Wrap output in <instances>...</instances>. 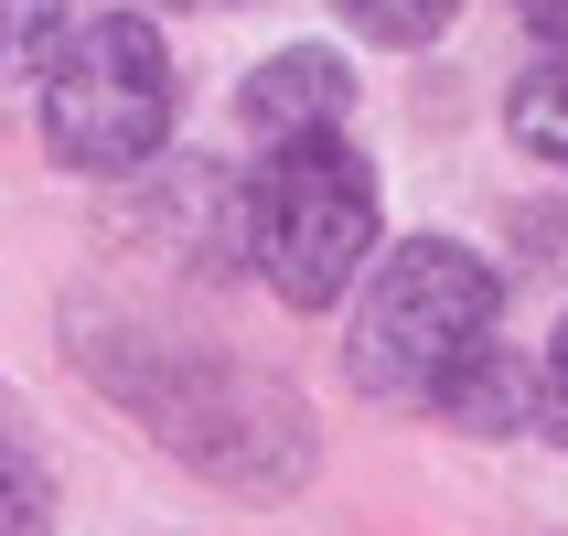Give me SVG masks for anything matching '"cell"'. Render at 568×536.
I'll list each match as a JSON object with an SVG mask.
<instances>
[{"label":"cell","instance_id":"cell-1","mask_svg":"<svg viewBox=\"0 0 568 536\" xmlns=\"http://www.w3.org/2000/svg\"><path fill=\"white\" fill-rule=\"evenodd\" d=\"M64 354L108 408H129L151 429L161 462H183L225 494H301L322 462L312 397L268 365H247V354L183 344V333H161L140 312H97V301L64 312Z\"/></svg>","mask_w":568,"mask_h":536},{"label":"cell","instance_id":"cell-2","mask_svg":"<svg viewBox=\"0 0 568 536\" xmlns=\"http://www.w3.org/2000/svg\"><path fill=\"white\" fill-rule=\"evenodd\" d=\"M494 322H505V269L462 236H408L365 269V301L344 322V376L376 408H440L494 354Z\"/></svg>","mask_w":568,"mask_h":536},{"label":"cell","instance_id":"cell-3","mask_svg":"<svg viewBox=\"0 0 568 536\" xmlns=\"http://www.w3.org/2000/svg\"><path fill=\"white\" fill-rule=\"evenodd\" d=\"M386 236V193L376 161L354 151V129H312L257 151V172L236 183V257L257 269V290L280 312H333Z\"/></svg>","mask_w":568,"mask_h":536},{"label":"cell","instance_id":"cell-4","mask_svg":"<svg viewBox=\"0 0 568 536\" xmlns=\"http://www.w3.org/2000/svg\"><path fill=\"white\" fill-rule=\"evenodd\" d=\"M172 119H183V75H172V43H161L151 11H87V22H64V43L32 75L43 161L75 172V183H140L172 151Z\"/></svg>","mask_w":568,"mask_h":536},{"label":"cell","instance_id":"cell-5","mask_svg":"<svg viewBox=\"0 0 568 536\" xmlns=\"http://www.w3.org/2000/svg\"><path fill=\"white\" fill-rule=\"evenodd\" d=\"M354 108V64L333 43H280V54L247 64V87H236V129H247L257 151H280V140H312V129H344Z\"/></svg>","mask_w":568,"mask_h":536},{"label":"cell","instance_id":"cell-6","mask_svg":"<svg viewBox=\"0 0 568 536\" xmlns=\"http://www.w3.org/2000/svg\"><path fill=\"white\" fill-rule=\"evenodd\" d=\"M505 140L526 161H547V172H568V43H558V54H537L505 87Z\"/></svg>","mask_w":568,"mask_h":536},{"label":"cell","instance_id":"cell-7","mask_svg":"<svg viewBox=\"0 0 568 536\" xmlns=\"http://www.w3.org/2000/svg\"><path fill=\"white\" fill-rule=\"evenodd\" d=\"M344 32H365L376 54H429L450 22H462V0H333Z\"/></svg>","mask_w":568,"mask_h":536},{"label":"cell","instance_id":"cell-8","mask_svg":"<svg viewBox=\"0 0 568 536\" xmlns=\"http://www.w3.org/2000/svg\"><path fill=\"white\" fill-rule=\"evenodd\" d=\"M64 0H0V87H22V75H43V54L64 43Z\"/></svg>","mask_w":568,"mask_h":536},{"label":"cell","instance_id":"cell-9","mask_svg":"<svg viewBox=\"0 0 568 536\" xmlns=\"http://www.w3.org/2000/svg\"><path fill=\"white\" fill-rule=\"evenodd\" d=\"M537 429L568 451V322L547 333V365H537Z\"/></svg>","mask_w":568,"mask_h":536},{"label":"cell","instance_id":"cell-10","mask_svg":"<svg viewBox=\"0 0 568 536\" xmlns=\"http://www.w3.org/2000/svg\"><path fill=\"white\" fill-rule=\"evenodd\" d=\"M0 536H43V494L22 483V462L0 451Z\"/></svg>","mask_w":568,"mask_h":536},{"label":"cell","instance_id":"cell-11","mask_svg":"<svg viewBox=\"0 0 568 536\" xmlns=\"http://www.w3.org/2000/svg\"><path fill=\"white\" fill-rule=\"evenodd\" d=\"M515 22H526V32H537V43H547V54H558V43H568V0H515Z\"/></svg>","mask_w":568,"mask_h":536},{"label":"cell","instance_id":"cell-12","mask_svg":"<svg viewBox=\"0 0 568 536\" xmlns=\"http://www.w3.org/2000/svg\"><path fill=\"white\" fill-rule=\"evenodd\" d=\"M183 11H247V0H183Z\"/></svg>","mask_w":568,"mask_h":536}]
</instances>
